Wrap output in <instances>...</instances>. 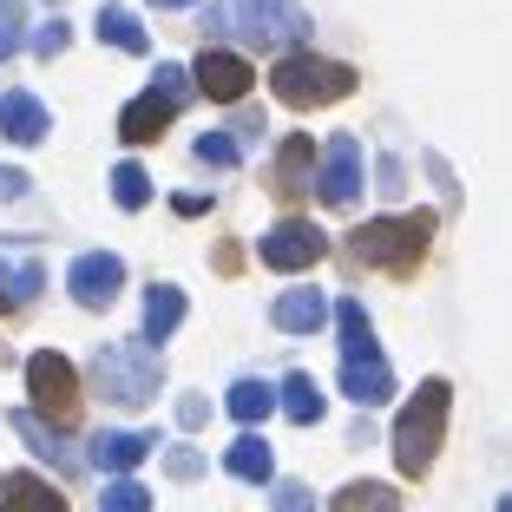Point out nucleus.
<instances>
[{"mask_svg":"<svg viewBox=\"0 0 512 512\" xmlns=\"http://www.w3.org/2000/svg\"><path fill=\"white\" fill-rule=\"evenodd\" d=\"M270 92L283 99V106H296V112H316V106H329V99H348V92H355V73L335 66V60H322V53H302V46H296V53L276 60Z\"/></svg>","mask_w":512,"mask_h":512,"instance_id":"39448f33","label":"nucleus"},{"mask_svg":"<svg viewBox=\"0 0 512 512\" xmlns=\"http://www.w3.org/2000/svg\"><path fill=\"white\" fill-rule=\"evenodd\" d=\"M14 434L33 447V460L46 467H66V440H60V421H46L40 407H14Z\"/></svg>","mask_w":512,"mask_h":512,"instance_id":"f3484780","label":"nucleus"},{"mask_svg":"<svg viewBox=\"0 0 512 512\" xmlns=\"http://www.w3.org/2000/svg\"><path fill=\"white\" fill-rule=\"evenodd\" d=\"M178 322H184V289L178 283H151L145 289V335H151V342H165Z\"/></svg>","mask_w":512,"mask_h":512,"instance_id":"6ab92c4d","label":"nucleus"},{"mask_svg":"<svg viewBox=\"0 0 512 512\" xmlns=\"http://www.w3.org/2000/svg\"><path fill=\"white\" fill-rule=\"evenodd\" d=\"M191 79L197 73H184V66H158V73H151V86H158V92H171V99H178V106H184V99H191Z\"/></svg>","mask_w":512,"mask_h":512,"instance_id":"2f4dec72","label":"nucleus"},{"mask_svg":"<svg viewBox=\"0 0 512 512\" xmlns=\"http://www.w3.org/2000/svg\"><path fill=\"white\" fill-rule=\"evenodd\" d=\"M197 165H217V171H237L243 165V145L230 132H204L197 138Z\"/></svg>","mask_w":512,"mask_h":512,"instance_id":"bb28decb","label":"nucleus"},{"mask_svg":"<svg viewBox=\"0 0 512 512\" xmlns=\"http://www.w3.org/2000/svg\"><path fill=\"white\" fill-rule=\"evenodd\" d=\"M99 506H106V512H145V506H151V493H145V486H132L125 473H112V486L99 493Z\"/></svg>","mask_w":512,"mask_h":512,"instance_id":"c756f323","label":"nucleus"},{"mask_svg":"<svg viewBox=\"0 0 512 512\" xmlns=\"http://www.w3.org/2000/svg\"><path fill=\"white\" fill-rule=\"evenodd\" d=\"M335 512H355V506H381V512H394V486H381V480H362V486H342V493L329 499Z\"/></svg>","mask_w":512,"mask_h":512,"instance_id":"a878e982","label":"nucleus"},{"mask_svg":"<svg viewBox=\"0 0 512 512\" xmlns=\"http://www.w3.org/2000/svg\"><path fill=\"white\" fill-rule=\"evenodd\" d=\"M33 184H27V171H14V165H0V204H14V197H27Z\"/></svg>","mask_w":512,"mask_h":512,"instance_id":"473e14b6","label":"nucleus"},{"mask_svg":"<svg viewBox=\"0 0 512 512\" xmlns=\"http://www.w3.org/2000/svg\"><path fill=\"white\" fill-rule=\"evenodd\" d=\"M53 132V119H46V106H40V92H0V138L7 145H40V138Z\"/></svg>","mask_w":512,"mask_h":512,"instance_id":"9b49d317","label":"nucleus"},{"mask_svg":"<svg viewBox=\"0 0 512 512\" xmlns=\"http://www.w3.org/2000/svg\"><path fill=\"white\" fill-rule=\"evenodd\" d=\"M316 197H322V204H335V211L362 197V145H355L348 132L322 145V158H316Z\"/></svg>","mask_w":512,"mask_h":512,"instance_id":"0eeeda50","label":"nucleus"},{"mask_svg":"<svg viewBox=\"0 0 512 512\" xmlns=\"http://www.w3.org/2000/svg\"><path fill=\"white\" fill-rule=\"evenodd\" d=\"M112 204H119V211H145V204H151V178H145V165H132V158H125V165L112 171Z\"/></svg>","mask_w":512,"mask_h":512,"instance_id":"393cba45","label":"nucleus"},{"mask_svg":"<svg viewBox=\"0 0 512 512\" xmlns=\"http://www.w3.org/2000/svg\"><path fill=\"white\" fill-rule=\"evenodd\" d=\"M211 263H217V276H237V243H217Z\"/></svg>","mask_w":512,"mask_h":512,"instance_id":"e433bc0d","label":"nucleus"},{"mask_svg":"<svg viewBox=\"0 0 512 512\" xmlns=\"http://www.w3.org/2000/svg\"><path fill=\"white\" fill-rule=\"evenodd\" d=\"M66 40H73V27H66V20H46V27L33 33V53H40V60H60Z\"/></svg>","mask_w":512,"mask_h":512,"instance_id":"7c9ffc66","label":"nucleus"},{"mask_svg":"<svg viewBox=\"0 0 512 512\" xmlns=\"http://www.w3.org/2000/svg\"><path fill=\"white\" fill-rule=\"evenodd\" d=\"M335 329H342V362H355V355H381L362 302H335Z\"/></svg>","mask_w":512,"mask_h":512,"instance_id":"aec40b11","label":"nucleus"},{"mask_svg":"<svg viewBox=\"0 0 512 512\" xmlns=\"http://www.w3.org/2000/svg\"><path fill=\"white\" fill-rule=\"evenodd\" d=\"M309 165H316V138H283L276 145V165H270V191L276 197H302V178H309Z\"/></svg>","mask_w":512,"mask_h":512,"instance_id":"dca6fc26","label":"nucleus"},{"mask_svg":"<svg viewBox=\"0 0 512 512\" xmlns=\"http://www.w3.org/2000/svg\"><path fill=\"white\" fill-rule=\"evenodd\" d=\"M178 211H184V217H204V211H211V197H197V191H184V197H178Z\"/></svg>","mask_w":512,"mask_h":512,"instance_id":"4c0bfd02","label":"nucleus"},{"mask_svg":"<svg viewBox=\"0 0 512 512\" xmlns=\"http://www.w3.org/2000/svg\"><path fill=\"white\" fill-rule=\"evenodd\" d=\"M151 335H138V342H112L92 355V388L106 394V401L119 407H145L151 394H158V381H165V362L151 355Z\"/></svg>","mask_w":512,"mask_h":512,"instance_id":"20e7f679","label":"nucleus"},{"mask_svg":"<svg viewBox=\"0 0 512 512\" xmlns=\"http://www.w3.org/2000/svg\"><path fill=\"white\" fill-rule=\"evenodd\" d=\"M99 40L106 46H119V53H145V27H138V14L132 7H119V0H112V7H99Z\"/></svg>","mask_w":512,"mask_h":512,"instance_id":"412c9836","label":"nucleus"},{"mask_svg":"<svg viewBox=\"0 0 512 512\" xmlns=\"http://www.w3.org/2000/svg\"><path fill=\"white\" fill-rule=\"evenodd\" d=\"M447 401L453 388L447 381H421L407 394V407L394 414V460H401L407 480H427L440 460V440H447Z\"/></svg>","mask_w":512,"mask_h":512,"instance_id":"f03ea898","label":"nucleus"},{"mask_svg":"<svg viewBox=\"0 0 512 512\" xmlns=\"http://www.w3.org/2000/svg\"><path fill=\"white\" fill-rule=\"evenodd\" d=\"M276 506H283V512H309V486L283 480V486H276Z\"/></svg>","mask_w":512,"mask_h":512,"instance_id":"c9c22d12","label":"nucleus"},{"mask_svg":"<svg viewBox=\"0 0 512 512\" xmlns=\"http://www.w3.org/2000/svg\"><path fill=\"white\" fill-rule=\"evenodd\" d=\"M178 112H184V106L171 99V92H158V86H151L145 99H132V106L119 112V138H125V145H151V138L165 132V125L178 119Z\"/></svg>","mask_w":512,"mask_h":512,"instance_id":"f8f14e48","label":"nucleus"},{"mask_svg":"<svg viewBox=\"0 0 512 512\" xmlns=\"http://www.w3.org/2000/svg\"><path fill=\"white\" fill-rule=\"evenodd\" d=\"M224 467L237 473V480H256V486H263V480H270V447H263V440H256V434H243L237 447L224 453Z\"/></svg>","mask_w":512,"mask_h":512,"instance_id":"b1692460","label":"nucleus"},{"mask_svg":"<svg viewBox=\"0 0 512 512\" xmlns=\"http://www.w3.org/2000/svg\"><path fill=\"white\" fill-rule=\"evenodd\" d=\"M211 40H237V46H263V53H296L309 40V14H302L296 0H217L211 14H204Z\"/></svg>","mask_w":512,"mask_h":512,"instance_id":"f257e3e1","label":"nucleus"},{"mask_svg":"<svg viewBox=\"0 0 512 512\" xmlns=\"http://www.w3.org/2000/svg\"><path fill=\"white\" fill-rule=\"evenodd\" d=\"M66 289H73L79 309H112V302H119V289H125V263L112 250H86V256H73Z\"/></svg>","mask_w":512,"mask_h":512,"instance_id":"6e6552de","label":"nucleus"},{"mask_svg":"<svg viewBox=\"0 0 512 512\" xmlns=\"http://www.w3.org/2000/svg\"><path fill=\"white\" fill-rule=\"evenodd\" d=\"M165 467H171V473H178V480H197V473H204V453H191V447H178V453H171V460H165Z\"/></svg>","mask_w":512,"mask_h":512,"instance_id":"f704fd0d","label":"nucleus"},{"mask_svg":"<svg viewBox=\"0 0 512 512\" xmlns=\"http://www.w3.org/2000/svg\"><path fill=\"white\" fill-rule=\"evenodd\" d=\"M322 250H329V237H322L316 224L289 217V224H270V237H263V250H256V256H263L270 270H309Z\"/></svg>","mask_w":512,"mask_h":512,"instance_id":"1a4fd4ad","label":"nucleus"},{"mask_svg":"<svg viewBox=\"0 0 512 512\" xmlns=\"http://www.w3.org/2000/svg\"><path fill=\"white\" fill-rule=\"evenodd\" d=\"M40 283H46V276H40L33 256H20V263H14V256L0 250V316L20 309V302H33V296H40Z\"/></svg>","mask_w":512,"mask_h":512,"instance_id":"a211bd4d","label":"nucleus"},{"mask_svg":"<svg viewBox=\"0 0 512 512\" xmlns=\"http://www.w3.org/2000/svg\"><path fill=\"white\" fill-rule=\"evenodd\" d=\"M224 407L237 414L243 427H256L263 414H276V407H283V394H276V388H263V381H237V388L224 394Z\"/></svg>","mask_w":512,"mask_h":512,"instance_id":"4be33fe9","label":"nucleus"},{"mask_svg":"<svg viewBox=\"0 0 512 512\" xmlns=\"http://www.w3.org/2000/svg\"><path fill=\"white\" fill-rule=\"evenodd\" d=\"M151 7H165V14H184V7H197V0H151Z\"/></svg>","mask_w":512,"mask_h":512,"instance_id":"58836bf2","label":"nucleus"},{"mask_svg":"<svg viewBox=\"0 0 512 512\" xmlns=\"http://www.w3.org/2000/svg\"><path fill=\"white\" fill-rule=\"evenodd\" d=\"M197 92L204 99H217V106H237L243 92H250V66L237 60V53H224V46H211V53H197Z\"/></svg>","mask_w":512,"mask_h":512,"instance_id":"9d476101","label":"nucleus"},{"mask_svg":"<svg viewBox=\"0 0 512 512\" xmlns=\"http://www.w3.org/2000/svg\"><path fill=\"white\" fill-rule=\"evenodd\" d=\"M329 309H335V302L316 296V289H289V296H276L270 316H276V329H283V335H316L322 322H329Z\"/></svg>","mask_w":512,"mask_h":512,"instance_id":"2eb2a0df","label":"nucleus"},{"mask_svg":"<svg viewBox=\"0 0 512 512\" xmlns=\"http://www.w3.org/2000/svg\"><path fill=\"white\" fill-rule=\"evenodd\" d=\"M158 447L151 434H92V447H86V467H99V473H132L145 453Z\"/></svg>","mask_w":512,"mask_h":512,"instance_id":"4468645a","label":"nucleus"},{"mask_svg":"<svg viewBox=\"0 0 512 512\" xmlns=\"http://www.w3.org/2000/svg\"><path fill=\"white\" fill-rule=\"evenodd\" d=\"M20 40H27V0H0V60H14Z\"/></svg>","mask_w":512,"mask_h":512,"instance_id":"c85d7f7f","label":"nucleus"},{"mask_svg":"<svg viewBox=\"0 0 512 512\" xmlns=\"http://www.w3.org/2000/svg\"><path fill=\"white\" fill-rule=\"evenodd\" d=\"M434 250V211H407V217H375L348 237V256L362 263V270H414L421 256Z\"/></svg>","mask_w":512,"mask_h":512,"instance_id":"7ed1b4c3","label":"nucleus"},{"mask_svg":"<svg viewBox=\"0 0 512 512\" xmlns=\"http://www.w3.org/2000/svg\"><path fill=\"white\" fill-rule=\"evenodd\" d=\"M178 421L184 427H204V421H211V401H204V394H184V401H178Z\"/></svg>","mask_w":512,"mask_h":512,"instance_id":"72a5a7b5","label":"nucleus"},{"mask_svg":"<svg viewBox=\"0 0 512 512\" xmlns=\"http://www.w3.org/2000/svg\"><path fill=\"white\" fill-rule=\"evenodd\" d=\"M342 394L348 401H362V407H381L394 394V368L381 362V355H355V362H342Z\"/></svg>","mask_w":512,"mask_h":512,"instance_id":"ddd939ff","label":"nucleus"},{"mask_svg":"<svg viewBox=\"0 0 512 512\" xmlns=\"http://www.w3.org/2000/svg\"><path fill=\"white\" fill-rule=\"evenodd\" d=\"M0 499H40V506H66L60 486L33 480V473H7V480H0Z\"/></svg>","mask_w":512,"mask_h":512,"instance_id":"cd10ccee","label":"nucleus"},{"mask_svg":"<svg viewBox=\"0 0 512 512\" xmlns=\"http://www.w3.org/2000/svg\"><path fill=\"white\" fill-rule=\"evenodd\" d=\"M27 394H33V407H40L46 421L73 427V414H79V375H73V362H66L60 348L27 355Z\"/></svg>","mask_w":512,"mask_h":512,"instance_id":"423d86ee","label":"nucleus"},{"mask_svg":"<svg viewBox=\"0 0 512 512\" xmlns=\"http://www.w3.org/2000/svg\"><path fill=\"white\" fill-rule=\"evenodd\" d=\"M283 414L296 427H316L322 421V394H316V381H309V375H289L283 381Z\"/></svg>","mask_w":512,"mask_h":512,"instance_id":"5701e85b","label":"nucleus"}]
</instances>
